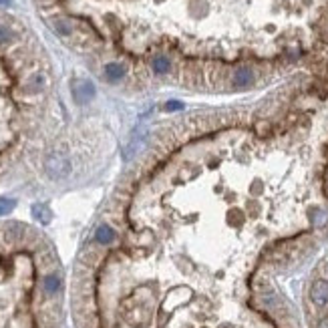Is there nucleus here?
<instances>
[{
  "mask_svg": "<svg viewBox=\"0 0 328 328\" xmlns=\"http://www.w3.org/2000/svg\"><path fill=\"white\" fill-rule=\"evenodd\" d=\"M45 170L53 180H63V178H67L71 174V163H69V159L65 155L51 153L45 159Z\"/></svg>",
  "mask_w": 328,
  "mask_h": 328,
  "instance_id": "nucleus-1",
  "label": "nucleus"
},
{
  "mask_svg": "<svg viewBox=\"0 0 328 328\" xmlns=\"http://www.w3.org/2000/svg\"><path fill=\"white\" fill-rule=\"evenodd\" d=\"M73 97L79 105H85L89 103L93 97H95V85L87 79H77L73 83Z\"/></svg>",
  "mask_w": 328,
  "mask_h": 328,
  "instance_id": "nucleus-2",
  "label": "nucleus"
},
{
  "mask_svg": "<svg viewBox=\"0 0 328 328\" xmlns=\"http://www.w3.org/2000/svg\"><path fill=\"white\" fill-rule=\"evenodd\" d=\"M310 300L316 306H326L328 304V280H316L310 286Z\"/></svg>",
  "mask_w": 328,
  "mask_h": 328,
  "instance_id": "nucleus-3",
  "label": "nucleus"
},
{
  "mask_svg": "<svg viewBox=\"0 0 328 328\" xmlns=\"http://www.w3.org/2000/svg\"><path fill=\"white\" fill-rule=\"evenodd\" d=\"M95 240H97L99 244H103V246L111 244V242L115 240V232H113V228H111V226H107V224L99 226V228H97V232H95Z\"/></svg>",
  "mask_w": 328,
  "mask_h": 328,
  "instance_id": "nucleus-4",
  "label": "nucleus"
},
{
  "mask_svg": "<svg viewBox=\"0 0 328 328\" xmlns=\"http://www.w3.org/2000/svg\"><path fill=\"white\" fill-rule=\"evenodd\" d=\"M254 81V73L250 69H238L236 71V77H234V85L244 89V87H250Z\"/></svg>",
  "mask_w": 328,
  "mask_h": 328,
  "instance_id": "nucleus-5",
  "label": "nucleus"
},
{
  "mask_svg": "<svg viewBox=\"0 0 328 328\" xmlns=\"http://www.w3.org/2000/svg\"><path fill=\"white\" fill-rule=\"evenodd\" d=\"M123 75H125V67L123 65H119V63H109L107 67H105V77L109 79V81H119V79H123Z\"/></svg>",
  "mask_w": 328,
  "mask_h": 328,
  "instance_id": "nucleus-6",
  "label": "nucleus"
},
{
  "mask_svg": "<svg viewBox=\"0 0 328 328\" xmlns=\"http://www.w3.org/2000/svg\"><path fill=\"white\" fill-rule=\"evenodd\" d=\"M33 216H35V220H39V222H43V224H49L51 218H53L49 206H45V204H35V206H33Z\"/></svg>",
  "mask_w": 328,
  "mask_h": 328,
  "instance_id": "nucleus-7",
  "label": "nucleus"
},
{
  "mask_svg": "<svg viewBox=\"0 0 328 328\" xmlns=\"http://www.w3.org/2000/svg\"><path fill=\"white\" fill-rule=\"evenodd\" d=\"M43 286H45V292L53 296V294L59 292V288H61V278H59L57 274H49V276H45Z\"/></svg>",
  "mask_w": 328,
  "mask_h": 328,
  "instance_id": "nucleus-8",
  "label": "nucleus"
},
{
  "mask_svg": "<svg viewBox=\"0 0 328 328\" xmlns=\"http://www.w3.org/2000/svg\"><path fill=\"white\" fill-rule=\"evenodd\" d=\"M151 67H153V71H155L157 75H163V73L170 71L172 63H170V59H166V57H155L153 63H151Z\"/></svg>",
  "mask_w": 328,
  "mask_h": 328,
  "instance_id": "nucleus-9",
  "label": "nucleus"
},
{
  "mask_svg": "<svg viewBox=\"0 0 328 328\" xmlns=\"http://www.w3.org/2000/svg\"><path fill=\"white\" fill-rule=\"evenodd\" d=\"M13 208H15V202H13V200H0V216L11 214Z\"/></svg>",
  "mask_w": 328,
  "mask_h": 328,
  "instance_id": "nucleus-10",
  "label": "nucleus"
},
{
  "mask_svg": "<svg viewBox=\"0 0 328 328\" xmlns=\"http://www.w3.org/2000/svg\"><path fill=\"white\" fill-rule=\"evenodd\" d=\"M13 39V33H11V29H7V27H3L0 25V43H9Z\"/></svg>",
  "mask_w": 328,
  "mask_h": 328,
  "instance_id": "nucleus-11",
  "label": "nucleus"
},
{
  "mask_svg": "<svg viewBox=\"0 0 328 328\" xmlns=\"http://www.w3.org/2000/svg\"><path fill=\"white\" fill-rule=\"evenodd\" d=\"M166 109H168V111H182V109H184V103H182V101H170V103L166 105Z\"/></svg>",
  "mask_w": 328,
  "mask_h": 328,
  "instance_id": "nucleus-12",
  "label": "nucleus"
},
{
  "mask_svg": "<svg viewBox=\"0 0 328 328\" xmlns=\"http://www.w3.org/2000/svg\"><path fill=\"white\" fill-rule=\"evenodd\" d=\"M326 222H328V212H318V216H316L314 224H316V226H324Z\"/></svg>",
  "mask_w": 328,
  "mask_h": 328,
  "instance_id": "nucleus-13",
  "label": "nucleus"
},
{
  "mask_svg": "<svg viewBox=\"0 0 328 328\" xmlns=\"http://www.w3.org/2000/svg\"><path fill=\"white\" fill-rule=\"evenodd\" d=\"M316 328H328V318H322L320 322H318V326Z\"/></svg>",
  "mask_w": 328,
  "mask_h": 328,
  "instance_id": "nucleus-14",
  "label": "nucleus"
},
{
  "mask_svg": "<svg viewBox=\"0 0 328 328\" xmlns=\"http://www.w3.org/2000/svg\"><path fill=\"white\" fill-rule=\"evenodd\" d=\"M0 5H3V7H7V5H11V0H0Z\"/></svg>",
  "mask_w": 328,
  "mask_h": 328,
  "instance_id": "nucleus-15",
  "label": "nucleus"
}]
</instances>
